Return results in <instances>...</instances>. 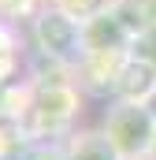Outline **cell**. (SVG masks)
Returning a JSON list of instances; mask_svg holds the SVG:
<instances>
[{
    "label": "cell",
    "mask_w": 156,
    "mask_h": 160,
    "mask_svg": "<svg viewBox=\"0 0 156 160\" xmlns=\"http://www.w3.org/2000/svg\"><path fill=\"white\" fill-rule=\"evenodd\" d=\"M119 93L126 101H145L156 93V71L149 60H130L119 75Z\"/></svg>",
    "instance_id": "obj_3"
},
{
    "label": "cell",
    "mask_w": 156,
    "mask_h": 160,
    "mask_svg": "<svg viewBox=\"0 0 156 160\" xmlns=\"http://www.w3.org/2000/svg\"><path fill=\"white\" fill-rule=\"evenodd\" d=\"M37 38H41V45H45L48 52H56V56H75L78 26L67 19V15H48V19H41Z\"/></svg>",
    "instance_id": "obj_2"
},
{
    "label": "cell",
    "mask_w": 156,
    "mask_h": 160,
    "mask_svg": "<svg viewBox=\"0 0 156 160\" xmlns=\"http://www.w3.org/2000/svg\"><path fill=\"white\" fill-rule=\"evenodd\" d=\"M75 160H115V145H112V142H108V145H104V142H85L75 153Z\"/></svg>",
    "instance_id": "obj_4"
},
{
    "label": "cell",
    "mask_w": 156,
    "mask_h": 160,
    "mask_svg": "<svg viewBox=\"0 0 156 160\" xmlns=\"http://www.w3.org/2000/svg\"><path fill=\"white\" fill-rule=\"evenodd\" d=\"M153 127H156V116L145 112L138 101L123 104L112 112L108 119V142L115 145V153H141L153 145Z\"/></svg>",
    "instance_id": "obj_1"
}]
</instances>
